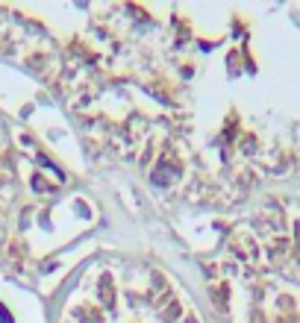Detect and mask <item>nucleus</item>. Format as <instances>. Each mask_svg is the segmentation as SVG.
Returning a JSON list of instances; mask_svg holds the SVG:
<instances>
[{"label":"nucleus","mask_w":300,"mask_h":323,"mask_svg":"<svg viewBox=\"0 0 300 323\" xmlns=\"http://www.w3.org/2000/svg\"><path fill=\"white\" fill-rule=\"evenodd\" d=\"M0 323H15V317L9 314V309H6L3 303H0Z\"/></svg>","instance_id":"obj_1"}]
</instances>
